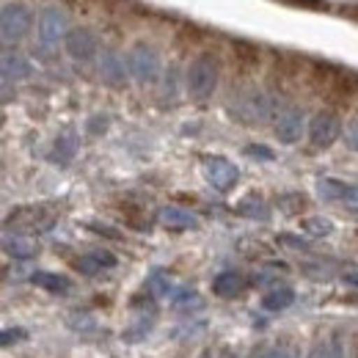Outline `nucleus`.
Instances as JSON below:
<instances>
[{"label":"nucleus","instance_id":"nucleus-28","mask_svg":"<svg viewBox=\"0 0 358 358\" xmlns=\"http://www.w3.org/2000/svg\"><path fill=\"white\" fill-rule=\"evenodd\" d=\"M152 287H155L157 292H169V289H171V284H169L163 275H155V278H152Z\"/></svg>","mask_w":358,"mask_h":358},{"label":"nucleus","instance_id":"nucleus-31","mask_svg":"<svg viewBox=\"0 0 358 358\" xmlns=\"http://www.w3.org/2000/svg\"><path fill=\"white\" fill-rule=\"evenodd\" d=\"M226 358H237V356H226Z\"/></svg>","mask_w":358,"mask_h":358},{"label":"nucleus","instance_id":"nucleus-6","mask_svg":"<svg viewBox=\"0 0 358 358\" xmlns=\"http://www.w3.org/2000/svg\"><path fill=\"white\" fill-rule=\"evenodd\" d=\"M204 179L215 187V190H231L234 185H237V179H240V171H237V166L231 163V160H226V157H207L204 160Z\"/></svg>","mask_w":358,"mask_h":358},{"label":"nucleus","instance_id":"nucleus-3","mask_svg":"<svg viewBox=\"0 0 358 358\" xmlns=\"http://www.w3.org/2000/svg\"><path fill=\"white\" fill-rule=\"evenodd\" d=\"M339 135H342V119L336 110L325 108V110L314 113L309 122V141L314 149H328Z\"/></svg>","mask_w":358,"mask_h":358},{"label":"nucleus","instance_id":"nucleus-13","mask_svg":"<svg viewBox=\"0 0 358 358\" xmlns=\"http://www.w3.org/2000/svg\"><path fill=\"white\" fill-rule=\"evenodd\" d=\"M243 289H245V278H243V273H237V270H224V273H218L215 281H213V292L221 295V298H234V295H240Z\"/></svg>","mask_w":358,"mask_h":358},{"label":"nucleus","instance_id":"nucleus-29","mask_svg":"<svg viewBox=\"0 0 358 358\" xmlns=\"http://www.w3.org/2000/svg\"><path fill=\"white\" fill-rule=\"evenodd\" d=\"M342 281L350 284V287H358V270H345L342 273Z\"/></svg>","mask_w":358,"mask_h":358},{"label":"nucleus","instance_id":"nucleus-21","mask_svg":"<svg viewBox=\"0 0 358 358\" xmlns=\"http://www.w3.org/2000/svg\"><path fill=\"white\" fill-rule=\"evenodd\" d=\"M301 229L306 234H312V237H328L334 231V224L328 218H322V215H309V218L301 221Z\"/></svg>","mask_w":358,"mask_h":358},{"label":"nucleus","instance_id":"nucleus-16","mask_svg":"<svg viewBox=\"0 0 358 358\" xmlns=\"http://www.w3.org/2000/svg\"><path fill=\"white\" fill-rule=\"evenodd\" d=\"M72 265H75V270H80L83 275H94V273H99L102 268H113L116 265V257H110L105 251H94V254H86V257L75 259Z\"/></svg>","mask_w":358,"mask_h":358},{"label":"nucleus","instance_id":"nucleus-19","mask_svg":"<svg viewBox=\"0 0 358 358\" xmlns=\"http://www.w3.org/2000/svg\"><path fill=\"white\" fill-rule=\"evenodd\" d=\"M75 152H78V138H75L72 130H66L64 135H58V141H55L52 160H58V163H69V160L75 157Z\"/></svg>","mask_w":358,"mask_h":358},{"label":"nucleus","instance_id":"nucleus-2","mask_svg":"<svg viewBox=\"0 0 358 358\" xmlns=\"http://www.w3.org/2000/svg\"><path fill=\"white\" fill-rule=\"evenodd\" d=\"M34 25V17H31V8L22 6V3H6L3 6V14H0V31H3V42L11 45V42H20L28 36Z\"/></svg>","mask_w":358,"mask_h":358},{"label":"nucleus","instance_id":"nucleus-30","mask_svg":"<svg viewBox=\"0 0 358 358\" xmlns=\"http://www.w3.org/2000/svg\"><path fill=\"white\" fill-rule=\"evenodd\" d=\"M199 358H213V353H199Z\"/></svg>","mask_w":358,"mask_h":358},{"label":"nucleus","instance_id":"nucleus-20","mask_svg":"<svg viewBox=\"0 0 358 358\" xmlns=\"http://www.w3.org/2000/svg\"><path fill=\"white\" fill-rule=\"evenodd\" d=\"M237 213H240V215H248V218H259V221L268 218V207H265V201H262L259 196H245V199L237 204Z\"/></svg>","mask_w":358,"mask_h":358},{"label":"nucleus","instance_id":"nucleus-27","mask_svg":"<svg viewBox=\"0 0 358 358\" xmlns=\"http://www.w3.org/2000/svg\"><path fill=\"white\" fill-rule=\"evenodd\" d=\"M281 240H284L287 245H292V248H301V251H306V248H309V243H306V240H301V237H289V234H284Z\"/></svg>","mask_w":358,"mask_h":358},{"label":"nucleus","instance_id":"nucleus-23","mask_svg":"<svg viewBox=\"0 0 358 358\" xmlns=\"http://www.w3.org/2000/svg\"><path fill=\"white\" fill-rule=\"evenodd\" d=\"M345 143H348L353 152H358V116H353V119L345 124Z\"/></svg>","mask_w":358,"mask_h":358},{"label":"nucleus","instance_id":"nucleus-22","mask_svg":"<svg viewBox=\"0 0 358 358\" xmlns=\"http://www.w3.org/2000/svg\"><path fill=\"white\" fill-rule=\"evenodd\" d=\"M312 358H345V348L339 342H320L312 350Z\"/></svg>","mask_w":358,"mask_h":358},{"label":"nucleus","instance_id":"nucleus-1","mask_svg":"<svg viewBox=\"0 0 358 358\" xmlns=\"http://www.w3.org/2000/svg\"><path fill=\"white\" fill-rule=\"evenodd\" d=\"M221 80L218 61L213 55H196L185 72V89L193 99H210Z\"/></svg>","mask_w":358,"mask_h":358},{"label":"nucleus","instance_id":"nucleus-15","mask_svg":"<svg viewBox=\"0 0 358 358\" xmlns=\"http://www.w3.org/2000/svg\"><path fill=\"white\" fill-rule=\"evenodd\" d=\"M3 251H6L8 257H14V259H31V257H36L39 245H36L31 237L14 234V237H6V240H3Z\"/></svg>","mask_w":358,"mask_h":358},{"label":"nucleus","instance_id":"nucleus-26","mask_svg":"<svg viewBox=\"0 0 358 358\" xmlns=\"http://www.w3.org/2000/svg\"><path fill=\"white\" fill-rule=\"evenodd\" d=\"M25 336H28V334L17 328V331H3V336H0V339H3V345H6V348H11V342H22Z\"/></svg>","mask_w":358,"mask_h":358},{"label":"nucleus","instance_id":"nucleus-9","mask_svg":"<svg viewBox=\"0 0 358 358\" xmlns=\"http://www.w3.org/2000/svg\"><path fill=\"white\" fill-rule=\"evenodd\" d=\"M303 124H306V116L301 108H287L284 113H278L275 119V138L281 143H298L301 135H303Z\"/></svg>","mask_w":358,"mask_h":358},{"label":"nucleus","instance_id":"nucleus-10","mask_svg":"<svg viewBox=\"0 0 358 358\" xmlns=\"http://www.w3.org/2000/svg\"><path fill=\"white\" fill-rule=\"evenodd\" d=\"M317 193L325 201H345V204H356L358 207V185H353V182L325 177L317 182Z\"/></svg>","mask_w":358,"mask_h":358},{"label":"nucleus","instance_id":"nucleus-18","mask_svg":"<svg viewBox=\"0 0 358 358\" xmlns=\"http://www.w3.org/2000/svg\"><path fill=\"white\" fill-rule=\"evenodd\" d=\"M31 281H34L36 287L47 289V292H69V278H64V275H58V273L36 270V273L31 275Z\"/></svg>","mask_w":358,"mask_h":358},{"label":"nucleus","instance_id":"nucleus-25","mask_svg":"<svg viewBox=\"0 0 358 358\" xmlns=\"http://www.w3.org/2000/svg\"><path fill=\"white\" fill-rule=\"evenodd\" d=\"M251 358H287L284 350H275V348H257Z\"/></svg>","mask_w":358,"mask_h":358},{"label":"nucleus","instance_id":"nucleus-17","mask_svg":"<svg viewBox=\"0 0 358 358\" xmlns=\"http://www.w3.org/2000/svg\"><path fill=\"white\" fill-rule=\"evenodd\" d=\"M292 303H295V289L292 287H275V289H270L268 295L262 298V306L268 312H284Z\"/></svg>","mask_w":358,"mask_h":358},{"label":"nucleus","instance_id":"nucleus-24","mask_svg":"<svg viewBox=\"0 0 358 358\" xmlns=\"http://www.w3.org/2000/svg\"><path fill=\"white\" fill-rule=\"evenodd\" d=\"M245 155L248 157H257V160H273V152H270L268 146H259V143L245 146Z\"/></svg>","mask_w":358,"mask_h":358},{"label":"nucleus","instance_id":"nucleus-8","mask_svg":"<svg viewBox=\"0 0 358 358\" xmlns=\"http://www.w3.org/2000/svg\"><path fill=\"white\" fill-rule=\"evenodd\" d=\"M99 75H102L105 83L122 86L127 80V75H130V61L119 50H105L99 55Z\"/></svg>","mask_w":358,"mask_h":358},{"label":"nucleus","instance_id":"nucleus-5","mask_svg":"<svg viewBox=\"0 0 358 358\" xmlns=\"http://www.w3.org/2000/svg\"><path fill=\"white\" fill-rule=\"evenodd\" d=\"M39 42L42 47H58V42L69 36V22H66V14L61 8H45L42 17H39Z\"/></svg>","mask_w":358,"mask_h":358},{"label":"nucleus","instance_id":"nucleus-4","mask_svg":"<svg viewBox=\"0 0 358 358\" xmlns=\"http://www.w3.org/2000/svg\"><path fill=\"white\" fill-rule=\"evenodd\" d=\"M127 61H130V75L138 83H152L160 75V55H157V50L143 45V42L130 50Z\"/></svg>","mask_w":358,"mask_h":358},{"label":"nucleus","instance_id":"nucleus-7","mask_svg":"<svg viewBox=\"0 0 358 358\" xmlns=\"http://www.w3.org/2000/svg\"><path fill=\"white\" fill-rule=\"evenodd\" d=\"M64 45H66V52L75 61H80V64H89L91 58H96V52H99V39H96V34L89 31V28L69 31V36H66Z\"/></svg>","mask_w":358,"mask_h":358},{"label":"nucleus","instance_id":"nucleus-14","mask_svg":"<svg viewBox=\"0 0 358 358\" xmlns=\"http://www.w3.org/2000/svg\"><path fill=\"white\" fill-rule=\"evenodd\" d=\"M31 72H34V66L28 64L25 55H20V52H6V55H3V80H6V83H11V80H25Z\"/></svg>","mask_w":358,"mask_h":358},{"label":"nucleus","instance_id":"nucleus-11","mask_svg":"<svg viewBox=\"0 0 358 358\" xmlns=\"http://www.w3.org/2000/svg\"><path fill=\"white\" fill-rule=\"evenodd\" d=\"M270 110H273V102L262 91H248V94L240 96V110L237 113L245 122H265L270 116Z\"/></svg>","mask_w":358,"mask_h":358},{"label":"nucleus","instance_id":"nucleus-12","mask_svg":"<svg viewBox=\"0 0 358 358\" xmlns=\"http://www.w3.org/2000/svg\"><path fill=\"white\" fill-rule=\"evenodd\" d=\"M160 224L166 226V229H174V231H185V229H199V218L190 210L169 204V207L160 210Z\"/></svg>","mask_w":358,"mask_h":358}]
</instances>
